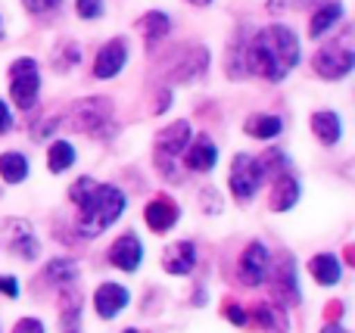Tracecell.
Returning a JSON list of instances; mask_svg holds the SVG:
<instances>
[{"label": "cell", "instance_id": "obj_1", "mask_svg": "<svg viewBox=\"0 0 355 333\" xmlns=\"http://www.w3.org/2000/svg\"><path fill=\"white\" fill-rule=\"evenodd\" d=\"M296 62H300V37L287 25L259 28L243 44V69L262 75L265 81H284Z\"/></svg>", "mask_w": 355, "mask_h": 333}, {"label": "cell", "instance_id": "obj_2", "mask_svg": "<svg viewBox=\"0 0 355 333\" xmlns=\"http://www.w3.org/2000/svg\"><path fill=\"white\" fill-rule=\"evenodd\" d=\"M69 197L78 206L75 231L81 237H100L125 212V193L112 184H97L94 178H78Z\"/></svg>", "mask_w": 355, "mask_h": 333}, {"label": "cell", "instance_id": "obj_3", "mask_svg": "<svg viewBox=\"0 0 355 333\" xmlns=\"http://www.w3.org/2000/svg\"><path fill=\"white\" fill-rule=\"evenodd\" d=\"M72 125L85 131L87 137L97 141H110L116 137V116H112V103L106 97H87L72 106Z\"/></svg>", "mask_w": 355, "mask_h": 333}, {"label": "cell", "instance_id": "obj_4", "mask_svg": "<svg viewBox=\"0 0 355 333\" xmlns=\"http://www.w3.org/2000/svg\"><path fill=\"white\" fill-rule=\"evenodd\" d=\"M190 143V122H172L168 128H162L159 134H156V143H153V156H156V165H159V172L166 174V178H178V168L175 162L181 159V153L187 150Z\"/></svg>", "mask_w": 355, "mask_h": 333}, {"label": "cell", "instance_id": "obj_5", "mask_svg": "<svg viewBox=\"0 0 355 333\" xmlns=\"http://www.w3.org/2000/svg\"><path fill=\"white\" fill-rule=\"evenodd\" d=\"M37 91H41V75H37V62L22 56L10 66V97L19 109H35Z\"/></svg>", "mask_w": 355, "mask_h": 333}, {"label": "cell", "instance_id": "obj_6", "mask_svg": "<svg viewBox=\"0 0 355 333\" xmlns=\"http://www.w3.org/2000/svg\"><path fill=\"white\" fill-rule=\"evenodd\" d=\"M0 243L25 262H35L41 255V243L35 237V228L28 222H22V218H6L0 224Z\"/></svg>", "mask_w": 355, "mask_h": 333}, {"label": "cell", "instance_id": "obj_7", "mask_svg": "<svg viewBox=\"0 0 355 333\" xmlns=\"http://www.w3.org/2000/svg\"><path fill=\"white\" fill-rule=\"evenodd\" d=\"M262 165H259L256 156L250 153H237L231 162V174H227V181H231V193L237 199H252L256 197V190L262 187Z\"/></svg>", "mask_w": 355, "mask_h": 333}, {"label": "cell", "instance_id": "obj_8", "mask_svg": "<svg viewBox=\"0 0 355 333\" xmlns=\"http://www.w3.org/2000/svg\"><path fill=\"white\" fill-rule=\"evenodd\" d=\"M271 293H275L277 305H296L300 303V274H296V262L290 253H281L275 268H268Z\"/></svg>", "mask_w": 355, "mask_h": 333}, {"label": "cell", "instance_id": "obj_9", "mask_svg": "<svg viewBox=\"0 0 355 333\" xmlns=\"http://www.w3.org/2000/svg\"><path fill=\"white\" fill-rule=\"evenodd\" d=\"M352 66H355V53H352L349 44H327V47H321L312 60V69L327 81L346 78V75L352 72Z\"/></svg>", "mask_w": 355, "mask_h": 333}, {"label": "cell", "instance_id": "obj_10", "mask_svg": "<svg viewBox=\"0 0 355 333\" xmlns=\"http://www.w3.org/2000/svg\"><path fill=\"white\" fill-rule=\"evenodd\" d=\"M268 268H271V253L265 249V243H250L243 249L237 262V280L243 287H259L268 280Z\"/></svg>", "mask_w": 355, "mask_h": 333}, {"label": "cell", "instance_id": "obj_11", "mask_svg": "<svg viewBox=\"0 0 355 333\" xmlns=\"http://www.w3.org/2000/svg\"><path fill=\"white\" fill-rule=\"evenodd\" d=\"M209 69V50L206 47H187L181 56L172 62V69H168V75H172V81H181V84H190V81H196L202 72Z\"/></svg>", "mask_w": 355, "mask_h": 333}, {"label": "cell", "instance_id": "obj_12", "mask_svg": "<svg viewBox=\"0 0 355 333\" xmlns=\"http://www.w3.org/2000/svg\"><path fill=\"white\" fill-rule=\"evenodd\" d=\"M125 62H128V44H125L122 37H116V41H110L106 47H100L97 60H94V75H97V78H116L125 69Z\"/></svg>", "mask_w": 355, "mask_h": 333}, {"label": "cell", "instance_id": "obj_13", "mask_svg": "<svg viewBox=\"0 0 355 333\" xmlns=\"http://www.w3.org/2000/svg\"><path fill=\"white\" fill-rule=\"evenodd\" d=\"M178 203L172 197H166V193H159V197H153L147 203V209H144V218H147V224L156 231V234H166V231L175 228L178 222Z\"/></svg>", "mask_w": 355, "mask_h": 333}, {"label": "cell", "instance_id": "obj_14", "mask_svg": "<svg viewBox=\"0 0 355 333\" xmlns=\"http://www.w3.org/2000/svg\"><path fill=\"white\" fill-rule=\"evenodd\" d=\"M128 303H131V293L125 290L122 284H100L97 293H94V309H97V315L106 318V321H112Z\"/></svg>", "mask_w": 355, "mask_h": 333}, {"label": "cell", "instance_id": "obj_15", "mask_svg": "<svg viewBox=\"0 0 355 333\" xmlns=\"http://www.w3.org/2000/svg\"><path fill=\"white\" fill-rule=\"evenodd\" d=\"M110 262L116 268H122V271H137L141 268V262H144V246H141V240H137L135 234H122L116 243L110 246Z\"/></svg>", "mask_w": 355, "mask_h": 333}, {"label": "cell", "instance_id": "obj_16", "mask_svg": "<svg viewBox=\"0 0 355 333\" xmlns=\"http://www.w3.org/2000/svg\"><path fill=\"white\" fill-rule=\"evenodd\" d=\"M215 162H218V147H215L212 137H206V134H200L187 150H184V165H187L190 172L206 174L215 168Z\"/></svg>", "mask_w": 355, "mask_h": 333}, {"label": "cell", "instance_id": "obj_17", "mask_svg": "<svg viewBox=\"0 0 355 333\" xmlns=\"http://www.w3.org/2000/svg\"><path fill=\"white\" fill-rule=\"evenodd\" d=\"M193 265H196V246L190 240H178L162 253V268H166L168 274H175V278L190 274Z\"/></svg>", "mask_w": 355, "mask_h": 333}, {"label": "cell", "instance_id": "obj_18", "mask_svg": "<svg viewBox=\"0 0 355 333\" xmlns=\"http://www.w3.org/2000/svg\"><path fill=\"white\" fill-rule=\"evenodd\" d=\"M300 199V181L293 174L281 172L275 178V187H271V209L275 212H290Z\"/></svg>", "mask_w": 355, "mask_h": 333}, {"label": "cell", "instance_id": "obj_19", "mask_svg": "<svg viewBox=\"0 0 355 333\" xmlns=\"http://www.w3.org/2000/svg\"><path fill=\"white\" fill-rule=\"evenodd\" d=\"M60 303H62V333H85L81 330V293L72 287H62L60 290Z\"/></svg>", "mask_w": 355, "mask_h": 333}, {"label": "cell", "instance_id": "obj_20", "mask_svg": "<svg viewBox=\"0 0 355 333\" xmlns=\"http://www.w3.org/2000/svg\"><path fill=\"white\" fill-rule=\"evenodd\" d=\"M252 318H256V324L262 327V333H287L290 330V318H287V312H284V305L262 303V305H256Z\"/></svg>", "mask_w": 355, "mask_h": 333}, {"label": "cell", "instance_id": "obj_21", "mask_svg": "<svg viewBox=\"0 0 355 333\" xmlns=\"http://www.w3.org/2000/svg\"><path fill=\"white\" fill-rule=\"evenodd\" d=\"M312 131L324 147H334V143H340V137H343V122H340L337 112H315Z\"/></svg>", "mask_w": 355, "mask_h": 333}, {"label": "cell", "instance_id": "obj_22", "mask_svg": "<svg viewBox=\"0 0 355 333\" xmlns=\"http://www.w3.org/2000/svg\"><path fill=\"white\" fill-rule=\"evenodd\" d=\"M309 271H312V278L318 280L321 287H334V284H340V274H343V268H340L337 255L318 253L312 262H309Z\"/></svg>", "mask_w": 355, "mask_h": 333}, {"label": "cell", "instance_id": "obj_23", "mask_svg": "<svg viewBox=\"0 0 355 333\" xmlns=\"http://www.w3.org/2000/svg\"><path fill=\"white\" fill-rule=\"evenodd\" d=\"M44 280L53 287H72L78 280V262L75 259H53L47 268H44Z\"/></svg>", "mask_w": 355, "mask_h": 333}, {"label": "cell", "instance_id": "obj_24", "mask_svg": "<svg viewBox=\"0 0 355 333\" xmlns=\"http://www.w3.org/2000/svg\"><path fill=\"white\" fill-rule=\"evenodd\" d=\"M137 28L144 31V37H147V47L153 50V44H159L162 37L172 31V19H168L166 12H156L153 10V12H147V16L137 22Z\"/></svg>", "mask_w": 355, "mask_h": 333}, {"label": "cell", "instance_id": "obj_25", "mask_svg": "<svg viewBox=\"0 0 355 333\" xmlns=\"http://www.w3.org/2000/svg\"><path fill=\"white\" fill-rule=\"evenodd\" d=\"M340 19H343V3H324L312 16V22H309V35H312V37H324L327 31L340 22Z\"/></svg>", "mask_w": 355, "mask_h": 333}, {"label": "cell", "instance_id": "obj_26", "mask_svg": "<svg viewBox=\"0 0 355 333\" xmlns=\"http://www.w3.org/2000/svg\"><path fill=\"white\" fill-rule=\"evenodd\" d=\"M75 165V147L69 141H53L50 143V150H47V168L53 174H60V172H66V168H72Z\"/></svg>", "mask_w": 355, "mask_h": 333}, {"label": "cell", "instance_id": "obj_27", "mask_svg": "<svg viewBox=\"0 0 355 333\" xmlns=\"http://www.w3.org/2000/svg\"><path fill=\"white\" fill-rule=\"evenodd\" d=\"M25 174H28V159H25L22 153L0 156V178H3L6 184H19V181H25Z\"/></svg>", "mask_w": 355, "mask_h": 333}, {"label": "cell", "instance_id": "obj_28", "mask_svg": "<svg viewBox=\"0 0 355 333\" xmlns=\"http://www.w3.org/2000/svg\"><path fill=\"white\" fill-rule=\"evenodd\" d=\"M284 131V122L277 116H252L246 118V134L250 137H259V141H271L275 134Z\"/></svg>", "mask_w": 355, "mask_h": 333}, {"label": "cell", "instance_id": "obj_29", "mask_svg": "<svg viewBox=\"0 0 355 333\" xmlns=\"http://www.w3.org/2000/svg\"><path fill=\"white\" fill-rule=\"evenodd\" d=\"M78 60H81V50H78V44H66V47H62V53H60V60H56V56H53L56 69H62V72H66V69H72Z\"/></svg>", "mask_w": 355, "mask_h": 333}, {"label": "cell", "instance_id": "obj_30", "mask_svg": "<svg viewBox=\"0 0 355 333\" xmlns=\"http://www.w3.org/2000/svg\"><path fill=\"white\" fill-rule=\"evenodd\" d=\"M75 10L81 19H100L103 16V0H75Z\"/></svg>", "mask_w": 355, "mask_h": 333}, {"label": "cell", "instance_id": "obj_31", "mask_svg": "<svg viewBox=\"0 0 355 333\" xmlns=\"http://www.w3.org/2000/svg\"><path fill=\"white\" fill-rule=\"evenodd\" d=\"M22 3H25V10L35 12V16H47V12L60 10L62 0H22Z\"/></svg>", "mask_w": 355, "mask_h": 333}, {"label": "cell", "instance_id": "obj_32", "mask_svg": "<svg viewBox=\"0 0 355 333\" xmlns=\"http://www.w3.org/2000/svg\"><path fill=\"white\" fill-rule=\"evenodd\" d=\"M200 203H202V209H209L215 215V212H221V197L212 190V187H206V190L200 193Z\"/></svg>", "mask_w": 355, "mask_h": 333}, {"label": "cell", "instance_id": "obj_33", "mask_svg": "<svg viewBox=\"0 0 355 333\" xmlns=\"http://www.w3.org/2000/svg\"><path fill=\"white\" fill-rule=\"evenodd\" d=\"M12 333H44V324L37 318H22V321H16Z\"/></svg>", "mask_w": 355, "mask_h": 333}, {"label": "cell", "instance_id": "obj_34", "mask_svg": "<svg viewBox=\"0 0 355 333\" xmlns=\"http://www.w3.org/2000/svg\"><path fill=\"white\" fill-rule=\"evenodd\" d=\"M225 315H227V318H231V321H234V324H237V327H246V312H243V309H240V305H237V303H231V305H227V312H225Z\"/></svg>", "mask_w": 355, "mask_h": 333}, {"label": "cell", "instance_id": "obj_35", "mask_svg": "<svg viewBox=\"0 0 355 333\" xmlns=\"http://www.w3.org/2000/svg\"><path fill=\"white\" fill-rule=\"evenodd\" d=\"M10 128H12V112H10V106L0 100V134H6Z\"/></svg>", "mask_w": 355, "mask_h": 333}, {"label": "cell", "instance_id": "obj_36", "mask_svg": "<svg viewBox=\"0 0 355 333\" xmlns=\"http://www.w3.org/2000/svg\"><path fill=\"white\" fill-rule=\"evenodd\" d=\"M0 293H6L10 299H16V296H19V284H16V278H0Z\"/></svg>", "mask_w": 355, "mask_h": 333}, {"label": "cell", "instance_id": "obj_37", "mask_svg": "<svg viewBox=\"0 0 355 333\" xmlns=\"http://www.w3.org/2000/svg\"><path fill=\"white\" fill-rule=\"evenodd\" d=\"M321 333H349V330H346L343 324H327V327L321 330Z\"/></svg>", "mask_w": 355, "mask_h": 333}, {"label": "cell", "instance_id": "obj_38", "mask_svg": "<svg viewBox=\"0 0 355 333\" xmlns=\"http://www.w3.org/2000/svg\"><path fill=\"white\" fill-rule=\"evenodd\" d=\"M190 3H193V6H209L212 0H190Z\"/></svg>", "mask_w": 355, "mask_h": 333}, {"label": "cell", "instance_id": "obj_39", "mask_svg": "<svg viewBox=\"0 0 355 333\" xmlns=\"http://www.w3.org/2000/svg\"><path fill=\"white\" fill-rule=\"evenodd\" d=\"M125 333H147V330H137V327H128V330H125Z\"/></svg>", "mask_w": 355, "mask_h": 333}]
</instances>
